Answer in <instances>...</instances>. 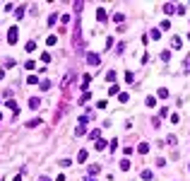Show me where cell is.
I'll return each instance as SVG.
<instances>
[{"label": "cell", "instance_id": "cb8c5ba5", "mask_svg": "<svg viewBox=\"0 0 190 181\" xmlns=\"http://www.w3.org/2000/svg\"><path fill=\"white\" fill-rule=\"evenodd\" d=\"M75 135H84V126H77V128H75Z\"/></svg>", "mask_w": 190, "mask_h": 181}, {"label": "cell", "instance_id": "44dd1931", "mask_svg": "<svg viewBox=\"0 0 190 181\" xmlns=\"http://www.w3.org/2000/svg\"><path fill=\"white\" fill-rule=\"evenodd\" d=\"M159 97H161V99L168 97V89H166V87H161V89H159Z\"/></svg>", "mask_w": 190, "mask_h": 181}, {"label": "cell", "instance_id": "2e32d148", "mask_svg": "<svg viewBox=\"0 0 190 181\" xmlns=\"http://www.w3.org/2000/svg\"><path fill=\"white\" fill-rule=\"evenodd\" d=\"M171 46H173V48H180V39L173 36V39H171Z\"/></svg>", "mask_w": 190, "mask_h": 181}, {"label": "cell", "instance_id": "8992f818", "mask_svg": "<svg viewBox=\"0 0 190 181\" xmlns=\"http://www.w3.org/2000/svg\"><path fill=\"white\" fill-rule=\"evenodd\" d=\"M7 106H10V109L15 111V113H19V104L15 102V99H7Z\"/></svg>", "mask_w": 190, "mask_h": 181}, {"label": "cell", "instance_id": "603a6c76", "mask_svg": "<svg viewBox=\"0 0 190 181\" xmlns=\"http://www.w3.org/2000/svg\"><path fill=\"white\" fill-rule=\"evenodd\" d=\"M106 80H108V82H116V72L111 70V72H108V75H106Z\"/></svg>", "mask_w": 190, "mask_h": 181}, {"label": "cell", "instance_id": "9c48e42d", "mask_svg": "<svg viewBox=\"0 0 190 181\" xmlns=\"http://www.w3.org/2000/svg\"><path fill=\"white\" fill-rule=\"evenodd\" d=\"M164 10H166V15H173V12H176V5H171V3H166V5H164Z\"/></svg>", "mask_w": 190, "mask_h": 181}, {"label": "cell", "instance_id": "7402d4cb", "mask_svg": "<svg viewBox=\"0 0 190 181\" xmlns=\"http://www.w3.org/2000/svg\"><path fill=\"white\" fill-rule=\"evenodd\" d=\"M152 39H154V41H157V39H161V31H159V29H152Z\"/></svg>", "mask_w": 190, "mask_h": 181}, {"label": "cell", "instance_id": "7a4b0ae2", "mask_svg": "<svg viewBox=\"0 0 190 181\" xmlns=\"http://www.w3.org/2000/svg\"><path fill=\"white\" fill-rule=\"evenodd\" d=\"M87 63H89V65H99V63H101V58L96 56V53H89V56H87Z\"/></svg>", "mask_w": 190, "mask_h": 181}, {"label": "cell", "instance_id": "5b68a950", "mask_svg": "<svg viewBox=\"0 0 190 181\" xmlns=\"http://www.w3.org/2000/svg\"><path fill=\"white\" fill-rule=\"evenodd\" d=\"M106 17H108V15H106V10H101V8H99V10H96V19H99V22H106Z\"/></svg>", "mask_w": 190, "mask_h": 181}, {"label": "cell", "instance_id": "7c38bea8", "mask_svg": "<svg viewBox=\"0 0 190 181\" xmlns=\"http://www.w3.org/2000/svg\"><path fill=\"white\" fill-rule=\"evenodd\" d=\"M142 179H145V181H152V179H154V174L149 171V169H145V171H142Z\"/></svg>", "mask_w": 190, "mask_h": 181}, {"label": "cell", "instance_id": "d4e9b609", "mask_svg": "<svg viewBox=\"0 0 190 181\" xmlns=\"http://www.w3.org/2000/svg\"><path fill=\"white\" fill-rule=\"evenodd\" d=\"M161 60H171V53H168V51H161Z\"/></svg>", "mask_w": 190, "mask_h": 181}, {"label": "cell", "instance_id": "484cf974", "mask_svg": "<svg viewBox=\"0 0 190 181\" xmlns=\"http://www.w3.org/2000/svg\"><path fill=\"white\" fill-rule=\"evenodd\" d=\"M41 60L43 63H51V53H41Z\"/></svg>", "mask_w": 190, "mask_h": 181}, {"label": "cell", "instance_id": "e0dca14e", "mask_svg": "<svg viewBox=\"0 0 190 181\" xmlns=\"http://www.w3.org/2000/svg\"><path fill=\"white\" fill-rule=\"evenodd\" d=\"M118 99H120V102H123V104H125V102H128V99H130V94H128V92H120V94H118Z\"/></svg>", "mask_w": 190, "mask_h": 181}, {"label": "cell", "instance_id": "5bb4252c", "mask_svg": "<svg viewBox=\"0 0 190 181\" xmlns=\"http://www.w3.org/2000/svg\"><path fill=\"white\" fill-rule=\"evenodd\" d=\"M39 104H41V102H39L36 97H31V99H29V106H31V109H39Z\"/></svg>", "mask_w": 190, "mask_h": 181}, {"label": "cell", "instance_id": "83f0119b", "mask_svg": "<svg viewBox=\"0 0 190 181\" xmlns=\"http://www.w3.org/2000/svg\"><path fill=\"white\" fill-rule=\"evenodd\" d=\"M106 147V140H96V150H104Z\"/></svg>", "mask_w": 190, "mask_h": 181}, {"label": "cell", "instance_id": "f546056e", "mask_svg": "<svg viewBox=\"0 0 190 181\" xmlns=\"http://www.w3.org/2000/svg\"><path fill=\"white\" fill-rule=\"evenodd\" d=\"M39 181H51V179H46V176H41V179H39Z\"/></svg>", "mask_w": 190, "mask_h": 181}, {"label": "cell", "instance_id": "52a82bcc", "mask_svg": "<svg viewBox=\"0 0 190 181\" xmlns=\"http://www.w3.org/2000/svg\"><path fill=\"white\" fill-rule=\"evenodd\" d=\"M99 169H101L99 164H92V167H89V169H87V171H89V176H96V174H99Z\"/></svg>", "mask_w": 190, "mask_h": 181}, {"label": "cell", "instance_id": "9a60e30c", "mask_svg": "<svg viewBox=\"0 0 190 181\" xmlns=\"http://www.w3.org/2000/svg\"><path fill=\"white\" fill-rule=\"evenodd\" d=\"M120 169H123V171L130 169V159H123V162H120Z\"/></svg>", "mask_w": 190, "mask_h": 181}, {"label": "cell", "instance_id": "d6a6232c", "mask_svg": "<svg viewBox=\"0 0 190 181\" xmlns=\"http://www.w3.org/2000/svg\"><path fill=\"white\" fill-rule=\"evenodd\" d=\"M188 169H190V167H188Z\"/></svg>", "mask_w": 190, "mask_h": 181}, {"label": "cell", "instance_id": "1f68e13d", "mask_svg": "<svg viewBox=\"0 0 190 181\" xmlns=\"http://www.w3.org/2000/svg\"><path fill=\"white\" fill-rule=\"evenodd\" d=\"M188 39H190V34H188Z\"/></svg>", "mask_w": 190, "mask_h": 181}, {"label": "cell", "instance_id": "4dcf8cb0", "mask_svg": "<svg viewBox=\"0 0 190 181\" xmlns=\"http://www.w3.org/2000/svg\"><path fill=\"white\" fill-rule=\"evenodd\" d=\"M0 121H3V116H0Z\"/></svg>", "mask_w": 190, "mask_h": 181}, {"label": "cell", "instance_id": "277c9868", "mask_svg": "<svg viewBox=\"0 0 190 181\" xmlns=\"http://www.w3.org/2000/svg\"><path fill=\"white\" fill-rule=\"evenodd\" d=\"M36 126H41V118H31V121H26V128H36Z\"/></svg>", "mask_w": 190, "mask_h": 181}, {"label": "cell", "instance_id": "ffe728a7", "mask_svg": "<svg viewBox=\"0 0 190 181\" xmlns=\"http://www.w3.org/2000/svg\"><path fill=\"white\" fill-rule=\"evenodd\" d=\"M26 51H29V53L36 51V41H29V44H26Z\"/></svg>", "mask_w": 190, "mask_h": 181}, {"label": "cell", "instance_id": "f1b7e54d", "mask_svg": "<svg viewBox=\"0 0 190 181\" xmlns=\"http://www.w3.org/2000/svg\"><path fill=\"white\" fill-rule=\"evenodd\" d=\"M84 181H96V179H92V176H87V179H84Z\"/></svg>", "mask_w": 190, "mask_h": 181}, {"label": "cell", "instance_id": "d6986e66", "mask_svg": "<svg viewBox=\"0 0 190 181\" xmlns=\"http://www.w3.org/2000/svg\"><path fill=\"white\" fill-rule=\"evenodd\" d=\"M113 19H116V22H123L125 15H123V12H116V15H113Z\"/></svg>", "mask_w": 190, "mask_h": 181}, {"label": "cell", "instance_id": "6da1fadb", "mask_svg": "<svg viewBox=\"0 0 190 181\" xmlns=\"http://www.w3.org/2000/svg\"><path fill=\"white\" fill-rule=\"evenodd\" d=\"M17 39H19V29L12 27V29L7 31V44H17Z\"/></svg>", "mask_w": 190, "mask_h": 181}, {"label": "cell", "instance_id": "3957f363", "mask_svg": "<svg viewBox=\"0 0 190 181\" xmlns=\"http://www.w3.org/2000/svg\"><path fill=\"white\" fill-rule=\"evenodd\" d=\"M137 152H140V155H147V152H149V145H147V143H140V145H137Z\"/></svg>", "mask_w": 190, "mask_h": 181}, {"label": "cell", "instance_id": "ac0fdd59", "mask_svg": "<svg viewBox=\"0 0 190 181\" xmlns=\"http://www.w3.org/2000/svg\"><path fill=\"white\" fill-rule=\"evenodd\" d=\"M24 68H26V70H34V68H36V63H34V60H26Z\"/></svg>", "mask_w": 190, "mask_h": 181}, {"label": "cell", "instance_id": "4fadbf2b", "mask_svg": "<svg viewBox=\"0 0 190 181\" xmlns=\"http://www.w3.org/2000/svg\"><path fill=\"white\" fill-rule=\"evenodd\" d=\"M89 97H92V92H87V89H84V92H82V97H79V104H84Z\"/></svg>", "mask_w": 190, "mask_h": 181}, {"label": "cell", "instance_id": "ba28073f", "mask_svg": "<svg viewBox=\"0 0 190 181\" xmlns=\"http://www.w3.org/2000/svg\"><path fill=\"white\" fill-rule=\"evenodd\" d=\"M145 104L149 106V109H154V106H157V99H154V97H147V99H145Z\"/></svg>", "mask_w": 190, "mask_h": 181}, {"label": "cell", "instance_id": "8fae6325", "mask_svg": "<svg viewBox=\"0 0 190 181\" xmlns=\"http://www.w3.org/2000/svg\"><path fill=\"white\" fill-rule=\"evenodd\" d=\"M15 17H17V19H22V17H24V5H19V8L15 10Z\"/></svg>", "mask_w": 190, "mask_h": 181}, {"label": "cell", "instance_id": "30bf717a", "mask_svg": "<svg viewBox=\"0 0 190 181\" xmlns=\"http://www.w3.org/2000/svg\"><path fill=\"white\" fill-rule=\"evenodd\" d=\"M87 157H89V155H87V150H79V155H77V162H87Z\"/></svg>", "mask_w": 190, "mask_h": 181}, {"label": "cell", "instance_id": "4316f807", "mask_svg": "<svg viewBox=\"0 0 190 181\" xmlns=\"http://www.w3.org/2000/svg\"><path fill=\"white\" fill-rule=\"evenodd\" d=\"M26 82H29V85H36L39 80H36V75H29V77H26Z\"/></svg>", "mask_w": 190, "mask_h": 181}, {"label": "cell", "instance_id": "836d02e7", "mask_svg": "<svg viewBox=\"0 0 190 181\" xmlns=\"http://www.w3.org/2000/svg\"><path fill=\"white\" fill-rule=\"evenodd\" d=\"M0 181H3V179H0Z\"/></svg>", "mask_w": 190, "mask_h": 181}]
</instances>
